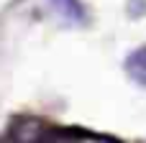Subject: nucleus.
<instances>
[{
  "label": "nucleus",
  "mask_w": 146,
  "mask_h": 143,
  "mask_svg": "<svg viewBox=\"0 0 146 143\" xmlns=\"http://www.w3.org/2000/svg\"><path fill=\"white\" fill-rule=\"evenodd\" d=\"M49 8H51V13H54L62 23L77 26V23L85 20V10H82L80 0H49Z\"/></svg>",
  "instance_id": "1"
},
{
  "label": "nucleus",
  "mask_w": 146,
  "mask_h": 143,
  "mask_svg": "<svg viewBox=\"0 0 146 143\" xmlns=\"http://www.w3.org/2000/svg\"><path fill=\"white\" fill-rule=\"evenodd\" d=\"M126 72H128V77H131L139 87H146V46H139L136 51L128 54V59H126Z\"/></svg>",
  "instance_id": "2"
},
{
  "label": "nucleus",
  "mask_w": 146,
  "mask_h": 143,
  "mask_svg": "<svg viewBox=\"0 0 146 143\" xmlns=\"http://www.w3.org/2000/svg\"><path fill=\"white\" fill-rule=\"evenodd\" d=\"M77 143H113L108 138H85V141H77Z\"/></svg>",
  "instance_id": "3"
}]
</instances>
